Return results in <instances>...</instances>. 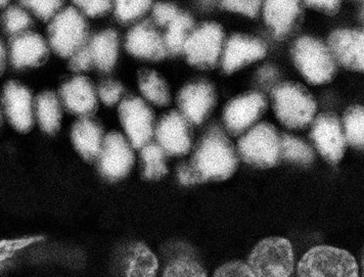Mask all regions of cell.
I'll list each match as a JSON object with an SVG mask.
<instances>
[{
    "label": "cell",
    "instance_id": "cell-1",
    "mask_svg": "<svg viewBox=\"0 0 364 277\" xmlns=\"http://www.w3.org/2000/svg\"><path fill=\"white\" fill-rule=\"evenodd\" d=\"M198 183L225 180L237 168V158L230 139L219 128L203 138L190 164Z\"/></svg>",
    "mask_w": 364,
    "mask_h": 277
},
{
    "label": "cell",
    "instance_id": "cell-2",
    "mask_svg": "<svg viewBox=\"0 0 364 277\" xmlns=\"http://www.w3.org/2000/svg\"><path fill=\"white\" fill-rule=\"evenodd\" d=\"M272 99L275 116L284 126L298 129L314 120L316 104L304 86L284 83L273 89Z\"/></svg>",
    "mask_w": 364,
    "mask_h": 277
},
{
    "label": "cell",
    "instance_id": "cell-3",
    "mask_svg": "<svg viewBox=\"0 0 364 277\" xmlns=\"http://www.w3.org/2000/svg\"><path fill=\"white\" fill-rule=\"evenodd\" d=\"M299 277H359L355 258L330 246H314L298 264Z\"/></svg>",
    "mask_w": 364,
    "mask_h": 277
},
{
    "label": "cell",
    "instance_id": "cell-4",
    "mask_svg": "<svg viewBox=\"0 0 364 277\" xmlns=\"http://www.w3.org/2000/svg\"><path fill=\"white\" fill-rule=\"evenodd\" d=\"M291 55L296 67L310 85H326L336 75L335 59L330 50L317 39L299 38L291 48Z\"/></svg>",
    "mask_w": 364,
    "mask_h": 277
},
{
    "label": "cell",
    "instance_id": "cell-5",
    "mask_svg": "<svg viewBox=\"0 0 364 277\" xmlns=\"http://www.w3.org/2000/svg\"><path fill=\"white\" fill-rule=\"evenodd\" d=\"M295 258L293 246L284 237H272L256 244L248 266L256 277H290Z\"/></svg>",
    "mask_w": 364,
    "mask_h": 277
},
{
    "label": "cell",
    "instance_id": "cell-6",
    "mask_svg": "<svg viewBox=\"0 0 364 277\" xmlns=\"http://www.w3.org/2000/svg\"><path fill=\"white\" fill-rule=\"evenodd\" d=\"M242 159L258 168H270L281 157V137L268 123H260L242 136L239 143Z\"/></svg>",
    "mask_w": 364,
    "mask_h": 277
},
{
    "label": "cell",
    "instance_id": "cell-7",
    "mask_svg": "<svg viewBox=\"0 0 364 277\" xmlns=\"http://www.w3.org/2000/svg\"><path fill=\"white\" fill-rule=\"evenodd\" d=\"M224 32L217 23H205L193 30L184 45L188 63L200 69L215 67L223 48Z\"/></svg>",
    "mask_w": 364,
    "mask_h": 277
},
{
    "label": "cell",
    "instance_id": "cell-8",
    "mask_svg": "<svg viewBox=\"0 0 364 277\" xmlns=\"http://www.w3.org/2000/svg\"><path fill=\"white\" fill-rule=\"evenodd\" d=\"M87 32L82 16L73 8L58 13L50 27L51 46L62 57L73 55L83 48Z\"/></svg>",
    "mask_w": 364,
    "mask_h": 277
},
{
    "label": "cell",
    "instance_id": "cell-9",
    "mask_svg": "<svg viewBox=\"0 0 364 277\" xmlns=\"http://www.w3.org/2000/svg\"><path fill=\"white\" fill-rule=\"evenodd\" d=\"M121 122L135 148H144L154 134L153 113L141 99H126L119 108Z\"/></svg>",
    "mask_w": 364,
    "mask_h": 277
},
{
    "label": "cell",
    "instance_id": "cell-10",
    "mask_svg": "<svg viewBox=\"0 0 364 277\" xmlns=\"http://www.w3.org/2000/svg\"><path fill=\"white\" fill-rule=\"evenodd\" d=\"M100 173L109 180H118L129 173L134 156L129 143L119 134H109L99 155Z\"/></svg>",
    "mask_w": 364,
    "mask_h": 277
},
{
    "label": "cell",
    "instance_id": "cell-11",
    "mask_svg": "<svg viewBox=\"0 0 364 277\" xmlns=\"http://www.w3.org/2000/svg\"><path fill=\"white\" fill-rule=\"evenodd\" d=\"M311 136L324 159L331 164H337L342 159L346 148V138L340 121L335 115L321 114L315 119Z\"/></svg>",
    "mask_w": 364,
    "mask_h": 277
},
{
    "label": "cell",
    "instance_id": "cell-12",
    "mask_svg": "<svg viewBox=\"0 0 364 277\" xmlns=\"http://www.w3.org/2000/svg\"><path fill=\"white\" fill-rule=\"evenodd\" d=\"M266 99L260 93L240 95L228 102L224 111V122L228 131L239 135L246 131L264 113Z\"/></svg>",
    "mask_w": 364,
    "mask_h": 277
},
{
    "label": "cell",
    "instance_id": "cell-13",
    "mask_svg": "<svg viewBox=\"0 0 364 277\" xmlns=\"http://www.w3.org/2000/svg\"><path fill=\"white\" fill-rule=\"evenodd\" d=\"M328 46L333 59L352 71L364 69V35L359 30L342 29L331 33Z\"/></svg>",
    "mask_w": 364,
    "mask_h": 277
},
{
    "label": "cell",
    "instance_id": "cell-14",
    "mask_svg": "<svg viewBox=\"0 0 364 277\" xmlns=\"http://www.w3.org/2000/svg\"><path fill=\"white\" fill-rule=\"evenodd\" d=\"M266 55L264 43L255 37L235 34L230 37L224 51L223 67L228 74L251 63L263 59Z\"/></svg>",
    "mask_w": 364,
    "mask_h": 277
},
{
    "label": "cell",
    "instance_id": "cell-15",
    "mask_svg": "<svg viewBox=\"0 0 364 277\" xmlns=\"http://www.w3.org/2000/svg\"><path fill=\"white\" fill-rule=\"evenodd\" d=\"M156 134L159 146L170 155H186L190 151L191 139L188 120L177 112H171L161 120Z\"/></svg>",
    "mask_w": 364,
    "mask_h": 277
},
{
    "label": "cell",
    "instance_id": "cell-16",
    "mask_svg": "<svg viewBox=\"0 0 364 277\" xmlns=\"http://www.w3.org/2000/svg\"><path fill=\"white\" fill-rule=\"evenodd\" d=\"M177 101L182 116L193 124H200L213 108L215 93L214 88L208 83H195L186 86L179 93Z\"/></svg>",
    "mask_w": 364,
    "mask_h": 277
},
{
    "label": "cell",
    "instance_id": "cell-17",
    "mask_svg": "<svg viewBox=\"0 0 364 277\" xmlns=\"http://www.w3.org/2000/svg\"><path fill=\"white\" fill-rule=\"evenodd\" d=\"M4 104L6 115L18 131H28L33 124V104L29 90L16 82L4 88Z\"/></svg>",
    "mask_w": 364,
    "mask_h": 277
},
{
    "label": "cell",
    "instance_id": "cell-18",
    "mask_svg": "<svg viewBox=\"0 0 364 277\" xmlns=\"http://www.w3.org/2000/svg\"><path fill=\"white\" fill-rule=\"evenodd\" d=\"M126 48L141 59L162 60L167 53L164 39L149 22L141 23L130 30Z\"/></svg>",
    "mask_w": 364,
    "mask_h": 277
},
{
    "label": "cell",
    "instance_id": "cell-19",
    "mask_svg": "<svg viewBox=\"0 0 364 277\" xmlns=\"http://www.w3.org/2000/svg\"><path fill=\"white\" fill-rule=\"evenodd\" d=\"M60 94L68 109L78 115L92 113L97 106L95 89L84 77H76L66 83L63 86Z\"/></svg>",
    "mask_w": 364,
    "mask_h": 277
},
{
    "label": "cell",
    "instance_id": "cell-20",
    "mask_svg": "<svg viewBox=\"0 0 364 277\" xmlns=\"http://www.w3.org/2000/svg\"><path fill=\"white\" fill-rule=\"evenodd\" d=\"M48 55V46L38 35L26 33L14 39L11 60L17 67L37 66Z\"/></svg>",
    "mask_w": 364,
    "mask_h": 277
},
{
    "label": "cell",
    "instance_id": "cell-21",
    "mask_svg": "<svg viewBox=\"0 0 364 277\" xmlns=\"http://www.w3.org/2000/svg\"><path fill=\"white\" fill-rule=\"evenodd\" d=\"M300 13L299 1L295 0H268L264 6L266 24L274 30L277 37L290 31L291 26Z\"/></svg>",
    "mask_w": 364,
    "mask_h": 277
},
{
    "label": "cell",
    "instance_id": "cell-22",
    "mask_svg": "<svg viewBox=\"0 0 364 277\" xmlns=\"http://www.w3.org/2000/svg\"><path fill=\"white\" fill-rule=\"evenodd\" d=\"M72 139L76 150L85 160L99 157L102 150V132L99 125L90 119H82L75 124L72 130Z\"/></svg>",
    "mask_w": 364,
    "mask_h": 277
},
{
    "label": "cell",
    "instance_id": "cell-23",
    "mask_svg": "<svg viewBox=\"0 0 364 277\" xmlns=\"http://www.w3.org/2000/svg\"><path fill=\"white\" fill-rule=\"evenodd\" d=\"M93 63L102 71H109L115 65L118 55V36L115 31L108 30L97 34L90 48Z\"/></svg>",
    "mask_w": 364,
    "mask_h": 277
},
{
    "label": "cell",
    "instance_id": "cell-24",
    "mask_svg": "<svg viewBox=\"0 0 364 277\" xmlns=\"http://www.w3.org/2000/svg\"><path fill=\"white\" fill-rule=\"evenodd\" d=\"M159 262L155 254L144 244H136L130 253L126 277H156Z\"/></svg>",
    "mask_w": 364,
    "mask_h": 277
},
{
    "label": "cell",
    "instance_id": "cell-25",
    "mask_svg": "<svg viewBox=\"0 0 364 277\" xmlns=\"http://www.w3.org/2000/svg\"><path fill=\"white\" fill-rule=\"evenodd\" d=\"M193 31V20L188 13H179L178 16L168 25L164 39L166 50L172 53H181L186 41Z\"/></svg>",
    "mask_w": 364,
    "mask_h": 277
},
{
    "label": "cell",
    "instance_id": "cell-26",
    "mask_svg": "<svg viewBox=\"0 0 364 277\" xmlns=\"http://www.w3.org/2000/svg\"><path fill=\"white\" fill-rule=\"evenodd\" d=\"M37 117L41 126L48 134H53L60 126V102L53 93L46 92L39 95L36 102Z\"/></svg>",
    "mask_w": 364,
    "mask_h": 277
},
{
    "label": "cell",
    "instance_id": "cell-27",
    "mask_svg": "<svg viewBox=\"0 0 364 277\" xmlns=\"http://www.w3.org/2000/svg\"><path fill=\"white\" fill-rule=\"evenodd\" d=\"M139 88L142 94L158 106H167L170 102L169 89L164 80L156 72L142 70L139 73Z\"/></svg>",
    "mask_w": 364,
    "mask_h": 277
},
{
    "label": "cell",
    "instance_id": "cell-28",
    "mask_svg": "<svg viewBox=\"0 0 364 277\" xmlns=\"http://www.w3.org/2000/svg\"><path fill=\"white\" fill-rule=\"evenodd\" d=\"M142 162H144V178L159 179L167 174L165 164L164 151L159 144L148 143L142 148Z\"/></svg>",
    "mask_w": 364,
    "mask_h": 277
},
{
    "label": "cell",
    "instance_id": "cell-29",
    "mask_svg": "<svg viewBox=\"0 0 364 277\" xmlns=\"http://www.w3.org/2000/svg\"><path fill=\"white\" fill-rule=\"evenodd\" d=\"M345 138L357 148L364 143V113L360 106L351 107L344 116Z\"/></svg>",
    "mask_w": 364,
    "mask_h": 277
},
{
    "label": "cell",
    "instance_id": "cell-30",
    "mask_svg": "<svg viewBox=\"0 0 364 277\" xmlns=\"http://www.w3.org/2000/svg\"><path fill=\"white\" fill-rule=\"evenodd\" d=\"M281 157L294 162L308 164L314 160V153L303 141L290 135H284L281 138Z\"/></svg>",
    "mask_w": 364,
    "mask_h": 277
},
{
    "label": "cell",
    "instance_id": "cell-31",
    "mask_svg": "<svg viewBox=\"0 0 364 277\" xmlns=\"http://www.w3.org/2000/svg\"><path fill=\"white\" fill-rule=\"evenodd\" d=\"M163 277H207V273L197 261L182 257L168 265Z\"/></svg>",
    "mask_w": 364,
    "mask_h": 277
},
{
    "label": "cell",
    "instance_id": "cell-32",
    "mask_svg": "<svg viewBox=\"0 0 364 277\" xmlns=\"http://www.w3.org/2000/svg\"><path fill=\"white\" fill-rule=\"evenodd\" d=\"M42 239L43 237H29L0 241V270L4 268L20 251L39 243Z\"/></svg>",
    "mask_w": 364,
    "mask_h": 277
},
{
    "label": "cell",
    "instance_id": "cell-33",
    "mask_svg": "<svg viewBox=\"0 0 364 277\" xmlns=\"http://www.w3.org/2000/svg\"><path fill=\"white\" fill-rule=\"evenodd\" d=\"M151 1H118L116 16L122 22H129L141 17L151 6Z\"/></svg>",
    "mask_w": 364,
    "mask_h": 277
},
{
    "label": "cell",
    "instance_id": "cell-34",
    "mask_svg": "<svg viewBox=\"0 0 364 277\" xmlns=\"http://www.w3.org/2000/svg\"><path fill=\"white\" fill-rule=\"evenodd\" d=\"M31 25V18L23 9L11 8L4 15V26L11 34H20Z\"/></svg>",
    "mask_w": 364,
    "mask_h": 277
},
{
    "label": "cell",
    "instance_id": "cell-35",
    "mask_svg": "<svg viewBox=\"0 0 364 277\" xmlns=\"http://www.w3.org/2000/svg\"><path fill=\"white\" fill-rule=\"evenodd\" d=\"M213 277H256L248 264L242 261H232L219 267Z\"/></svg>",
    "mask_w": 364,
    "mask_h": 277
},
{
    "label": "cell",
    "instance_id": "cell-36",
    "mask_svg": "<svg viewBox=\"0 0 364 277\" xmlns=\"http://www.w3.org/2000/svg\"><path fill=\"white\" fill-rule=\"evenodd\" d=\"M224 9L228 11H237V13H244L251 18L257 17L259 9H260L261 1L258 0H228V1L221 2Z\"/></svg>",
    "mask_w": 364,
    "mask_h": 277
},
{
    "label": "cell",
    "instance_id": "cell-37",
    "mask_svg": "<svg viewBox=\"0 0 364 277\" xmlns=\"http://www.w3.org/2000/svg\"><path fill=\"white\" fill-rule=\"evenodd\" d=\"M24 6H29L32 11L43 20H48L57 13L58 9L62 6L60 1H26L23 2Z\"/></svg>",
    "mask_w": 364,
    "mask_h": 277
},
{
    "label": "cell",
    "instance_id": "cell-38",
    "mask_svg": "<svg viewBox=\"0 0 364 277\" xmlns=\"http://www.w3.org/2000/svg\"><path fill=\"white\" fill-rule=\"evenodd\" d=\"M178 13V9L172 4H158L154 8V18L160 26L169 25Z\"/></svg>",
    "mask_w": 364,
    "mask_h": 277
},
{
    "label": "cell",
    "instance_id": "cell-39",
    "mask_svg": "<svg viewBox=\"0 0 364 277\" xmlns=\"http://www.w3.org/2000/svg\"><path fill=\"white\" fill-rule=\"evenodd\" d=\"M100 97L108 106L116 104L123 92L122 86L115 82H106L100 87Z\"/></svg>",
    "mask_w": 364,
    "mask_h": 277
},
{
    "label": "cell",
    "instance_id": "cell-40",
    "mask_svg": "<svg viewBox=\"0 0 364 277\" xmlns=\"http://www.w3.org/2000/svg\"><path fill=\"white\" fill-rule=\"evenodd\" d=\"M92 57L90 48H81L80 50L76 51L71 58L70 67L73 71L80 72L87 70L92 64Z\"/></svg>",
    "mask_w": 364,
    "mask_h": 277
},
{
    "label": "cell",
    "instance_id": "cell-41",
    "mask_svg": "<svg viewBox=\"0 0 364 277\" xmlns=\"http://www.w3.org/2000/svg\"><path fill=\"white\" fill-rule=\"evenodd\" d=\"M75 4H78L90 17L104 15L111 9L109 1H76Z\"/></svg>",
    "mask_w": 364,
    "mask_h": 277
},
{
    "label": "cell",
    "instance_id": "cell-42",
    "mask_svg": "<svg viewBox=\"0 0 364 277\" xmlns=\"http://www.w3.org/2000/svg\"><path fill=\"white\" fill-rule=\"evenodd\" d=\"M305 4L328 15H336L339 11L341 2L339 0H319V1H305Z\"/></svg>",
    "mask_w": 364,
    "mask_h": 277
},
{
    "label": "cell",
    "instance_id": "cell-43",
    "mask_svg": "<svg viewBox=\"0 0 364 277\" xmlns=\"http://www.w3.org/2000/svg\"><path fill=\"white\" fill-rule=\"evenodd\" d=\"M178 178L182 185H188L197 183V179H196L195 173H193V169L191 168V166L188 164H183L179 167Z\"/></svg>",
    "mask_w": 364,
    "mask_h": 277
},
{
    "label": "cell",
    "instance_id": "cell-44",
    "mask_svg": "<svg viewBox=\"0 0 364 277\" xmlns=\"http://www.w3.org/2000/svg\"><path fill=\"white\" fill-rule=\"evenodd\" d=\"M258 77L259 80L262 83L272 82L277 77V71L272 66H265L259 71Z\"/></svg>",
    "mask_w": 364,
    "mask_h": 277
},
{
    "label": "cell",
    "instance_id": "cell-45",
    "mask_svg": "<svg viewBox=\"0 0 364 277\" xmlns=\"http://www.w3.org/2000/svg\"><path fill=\"white\" fill-rule=\"evenodd\" d=\"M4 60H6V50H4L2 43H0V75H1L2 70H4Z\"/></svg>",
    "mask_w": 364,
    "mask_h": 277
},
{
    "label": "cell",
    "instance_id": "cell-46",
    "mask_svg": "<svg viewBox=\"0 0 364 277\" xmlns=\"http://www.w3.org/2000/svg\"><path fill=\"white\" fill-rule=\"evenodd\" d=\"M9 4L8 1H0V6H6V4Z\"/></svg>",
    "mask_w": 364,
    "mask_h": 277
},
{
    "label": "cell",
    "instance_id": "cell-47",
    "mask_svg": "<svg viewBox=\"0 0 364 277\" xmlns=\"http://www.w3.org/2000/svg\"><path fill=\"white\" fill-rule=\"evenodd\" d=\"M0 120H1V115H0Z\"/></svg>",
    "mask_w": 364,
    "mask_h": 277
}]
</instances>
